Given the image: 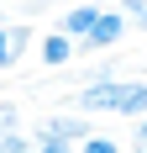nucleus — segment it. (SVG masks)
I'll return each mask as SVG.
<instances>
[{"label":"nucleus","mask_w":147,"mask_h":153,"mask_svg":"<svg viewBox=\"0 0 147 153\" xmlns=\"http://www.w3.org/2000/svg\"><path fill=\"white\" fill-rule=\"evenodd\" d=\"M0 127H21V106L16 100H0Z\"/></svg>","instance_id":"9b49d317"},{"label":"nucleus","mask_w":147,"mask_h":153,"mask_svg":"<svg viewBox=\"0 0 147 153\" xmlns=\"http://www.w3.org/2000/svg\"><path fill=\"white\" fill-rule=\"evenodd\" d=\"M132 122H137V143L147 148V111H142V116H132Z\"/></svg>","instance_id":"f8f14e48"},{"label":"nucleus","mask_w":147,"mask_h":153,"mask_svg":"<svg viewBox=\"0 0 147 153\" xmlns=\"http://www.w3.org/2000/svg\"><path fill=\"white\" fill-rule=\"evenodd\" d=\"M95 132V122H89L84 111H53L47 122H37V132H26V137H58V143H79V137H89Z\"/></svg>","instance_id":"f03ea898"},{"label":"nucleus","mask_w":147,"mask_h":153,"mask_svg":"<svg viewBox=\"0 0 147 153\" xmlns=\"http://www.w3.org/2000/svg\"><path fill=\"white\" fill-rule=\"evenodd\" d=\"M0 21H11V16H5V11H0Z\"/></svg>","instance_id":"4468645a"},{"label":"nucleus","mask_w":147,"mask_h":153,"mask_svg":"<svg viewBox=\"0 0 147 153\" xmlns=\"http://www.w3.org/2000/svg\"><path fill=\"white\" fill-rule=\"evenodd\" d=\"M37 53H42V63H47V69H68V63L79 58V42H74L68 32H47L42 42H37Z\"/></svg>","instance_id":"20e7f679"},{"label":"nucleus","mask_w":147,"mask_h":153,"mask_svg":"<svg viewBox=\"0 0 147 153\" xmlns=\"http://www.w3.org/2000/svg\"><path fill=\"white\" fill-rule=\"evenodd\" d=\"M26 153H74V143H58V137H32Z\"/></svg>","instance_id":"1a4fd4ad"},{"label":"nucleus","mask_w":147,"mask_h":153,"mask_svg":"<svg viewBox=\"0 0 147 153\" xmlns=\"http://www.w3.org/2000/svg\"><path fill=\"white\" fill-rule=\"evenodd\" d=\"M110 74H116V58H100L89 69H79V79H110Z\"/></svg>","instance_id":"9d476101"},{"label":"nucleus","mask_w":147,"mask_h":153,"mask_svg":"<svg viewBox=\"0 0 147 153\" xmlns=\"http://www.w3.org/2000/svg\"><path fill=\"white\" fill-rule=\"evenodd\" d=\"M121 16H126L132 27H142V32H147V0H121Z\"/></svg>","instance_id":"6e6552de"},{"label":"nucleus","mask_w":147,"mask_h":153,"mask_svg":"<svg viewBox=\"0 0 147 153\" xmlns=\"http://www.w3.org/2000/svg\"><path fill=\"white\" fill-rule=\"evenodd\" d=\"M121 153H126V148H121ZM132 153H147V148H142V143H137V148H132Z\"/></svg>","instance_id":"ddd939ff"},{"label":"nucleus","mask_w":147,"mask_h":153,"mask_svg":"<svg viewBox=\"0 0 147 153\" xmlns=\"http://www.w3.org/2000/svg\"><path fill=\"white\" fill-rule=\"evenodd\" d=\"M95 16H100V5H68V11L58 16V32H68L74 42H79V37L95 27Z\"/></svg>","instance_id":"39448f33"},{"label":"nucleus","mask_w":147,"mask_h":153,"mask_svg":"<svg viewBox=\"0 0 147 153\" xmlns=\"http://www.w3.org/2000/svg\"><path fill=\"white\" fill-rule=\"evenodd\" d=\"M26 48H32V27L26 21H0V74L16 69Z\"/></svg>","instance_id":"7ed1b4c3"},{"label":"nucleus","mask_w":147,"mask_h":153,"mask_svg":"<svg viewBox=\"0 0 147 153\" xmlns=\"http://www.w3.org/2000/svg\"><path fill=\"white\" fill-rule=\"evenodd\" d=\"M26 132H21V127H0V153H26Z\"/></svg>","instance_id":"0eeeda50"},{"label":"nucleus","mask_w":147,"mask_h":153,"mask_svg":"<svg viewBox=\"0 0 147 153\" xmlns=\"http://www.w3.org/2000/svg\"><path fill=\"white\" fill-rule=\"evenodd\" d=\"M126 27H132V21H126L121 11L100 5V16H95V27H89L84 37H79V58H84V53H105V48H116L121 37H126Z\"/></svg>","instance_id":"f257e3e1"},{"label":"nucleus","mask_w":147,"mask_h":153,"mask_svg":"<svg viewBox=\"0 0 147 153\" xmlns=\"http://www.w3.org/2000/svg\"><path fill=\"white\" fill-rule=\"evenodd\" d=\"M74 153H121V143H116V137H105V132H89V137L74 143Z\"/></svg>","instance_id":"423d86ee"}]
</instances>
